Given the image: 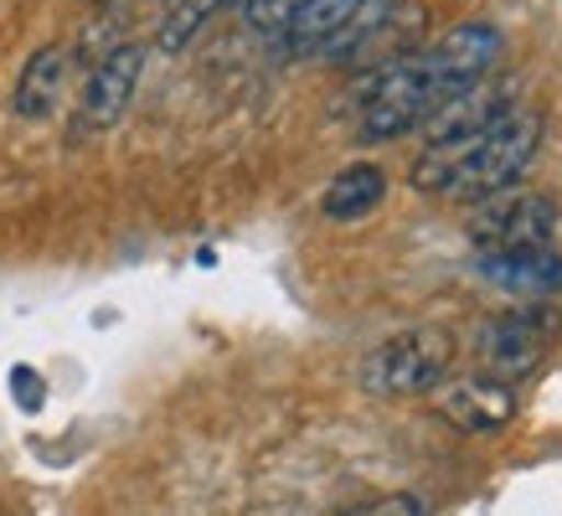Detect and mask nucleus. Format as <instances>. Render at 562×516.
<instances>
[{"label": "nucleus", "mask_w": 562, "mask_h": 516, "mask_svg": "<svg viewBox=\"0 0 562 516\" xmlns=\"http://www.w3.org/2000/svg\"><path fill=\"white\" fill-rule=\"evenodd\" d=\"M537 139H542V120H537L531 109H506V114L460 155L454 181H449L443 197H449V202H485L495 191L516 187V176L527 171L531 155H537Z\"/></svg>", "instance_id": "2"}, {"label": "nucleus", "mask_w": 562, "mask_h": 516, "mask_svg": "<svg viewBox=\"0 0 562 516\" xmlns=\"http://www.w3.org/2000/svg\"><path fill=\"white\" fill-rule=\"evenodd\" d=\"M558 326H562V315L552 300H531V305L501 310L491 321H480V330H475L480 372H491V378L516 388V382L531 378L547 361V351L558 341Z\"/></svg>", "instance_id": "4"}, {"label": "nucleus", "mask_w": 562, "mask_h": 516, "mask_svg": "<svg viewBox=\"0 0 562 516\" xmlns=\"http://www.w3.org/2000/svg\"><path fill=\"white\" fill-rule=\"evenodd\" d=\"M243 5V21L258 26V32H284V21L305 5V0H238Z\"/></svg>", "instance_id": "15"}, {"label": "nucleus", "mask_w": 562, "mask_h": 516, "mask_svg": "<svg viewBox=\"0 0 562 516\" xmlns=\"http://www.w3.org/2000/svg\"><path fill=\"white\" fill-rule=\"evenodd\" d=\"M434 408L460 434H501L516 418V388L491 372H464V378H443L434 388Z\"/></svg>", "instance_id": "6"}, {"label": "nucleus", "mask_w": 562, "mask_h": 516, "mask_svg": "<svg viewBox=\"0 0 562 516\" xmlns=\"http://www.w3.org/2000/svg\"><path fill=\"white\" fill-rule=\"evenodd\" d=\"M449 99L439 83H434V72L424 68V57L408 52V57H392L382 68L367 78L361 88V139L376 145V139H397L408 135V130H424V120Z\"/></svg>", "instance_id": "3"}, {"label": "nucleus", "mask_w": 562, "mask_h": 516, "mask_svg": "<svg viewBox=\"0 0 562 516\" xmlns=\"http://www.w3.org/2000/svg\"><path fill=\"white\" fill-rule=\"evenodd\" d=\"M382 197H387V171L372 166V160H361V166H346V171L325 187L321 212L330 223H357L372 206H382Z\"/></svg>", "instance_id": "11"}, {"label": "nucleus", "mask_w": 562, "mask_h": 516, "mask_svg": "<svg viewBox=\"0 0 562 516\" xmlns=\"http://www.w3.org/2000/svg\"><path fill=\"white\" fill-rule=\"evenodd\" d=\"M501 52H506V42H501V32H495L491 21H460V26H449L418 57H424V68L434 72V83L443 93H460L470 83H485V72L495 68Z\"/></svg>", "instance_id": "7"}, {"label": "nucleus", "mask_w": 562, "mask_h": 516, "mask_svg": "<svg viewBox=\"0 0 562 516\" xmlns=\"http://www.w3.org/2000/svg\"><path fill=\"white\" fill-rule=\"evenodd\" d=\"M558 238V202L547 191L506 187L475 202L470 217V243L480 254H512V248H547Z\"/></svg>", "instance_id": "5"}, {"label": "nucleus", "mask_w": 562, "mask_h": 516, "mask_svg": "<svg viewBox=\"0 0 562 516\" xmlns=\"http://www.w3.org/2000/svg\"><path fill=\"white\" fill-rule=\"evenodd\" d=\"M454 330L449 326H413L376 341L357 361V382L376 397H424L454 372Z\"/></svg>", "instance_id": "1"}, {"label": "nucleus", "mask_w": 562, "mask_h": 516, "mask_svg": "<svg viewBox=\"0 0 562 516\" xmlns=\"http://www.w3.org/2000/svg\"><path fill=\"white\" fill-rule=\"evenodd\" d=\"M367 0H305L290 21H284V47L290 52H315L325 36L346 26V21L357 16Z\"/></svg>", "instance_id": "13"}, {"label": "nucleus", "mask_w": 562, "mask_h": 516, "mask_svg": "<svg viewBox=\"0 0 562 516\" xmlns=\"http://www.w3.org/2000/svg\"><path fill=\"white\" fill-rule=\"evenodd\" d=\"M120 47V32H114V21H93L83 36H78V52H83V63H103L109 52Z\"/></svg>", "instance_id": "17"}, {"label": "nucleus", "mask_w": 562, "mask_h": 516, "mask_svg": "<svg viewBox=\"0 0 562 516\" xmlns=\"http://www.w3.org/2000/svg\"><path fill=\"white\" fill-rule=\"evenodd\" d=\"M475 269L485 284L516 300H552L562 290V254L558 243L547 248H512V254H480Z\"/></svg>", "instance_id": "9"}, {"label": "nucleus", "mask_w": 562, "mask_h": 516, "mask_svg": "<svg viewBox=\"0 0 562 516\" xmlns=\"http://www.w3.org/2000/svg\"><path fill=\"white\" fill-rule=\"evenodd\" d=\"M506 109H516L512 103V88L501 83H470L460 88V93H449V99L434 109L424 120V135L428 145H454V139H480L485 130H491Z\"/></svg>", "instance_id": "10"}, {"label": "nucleus", "mask_w": 562, "mask_h": 516, "mask_svg": "<svg viewBox=\"0 0 562 516\" xmlns=\"http://www.w3.org/2000/svg\"><path fill=\"white\" fill-rule=\"evenodd\" d=\"M139 72H145V47H135V42H120L103 63H93L83 88V109H78V130L120 124V114L130 109V99L139 88Z\"/></svg>", "instance_id": "8"}, {"label": "nucleus", "mask_w": 562, "mask_h": 516, "mask_svg": "<svg viewBox=\"0 0 562 516\" xmlns=\"http://www.w3.org/2000/svg\"><path fill=\"white\" fill-rule=\"evenodd\" d=\"M346 516H428L424 496H413V491H397V496H376L367 506H351Z\"/></svg>", "instance_id": "16"}, {"label": "nucleus", "mask_w": 562, "mask_h": 516, "mask_svg": "<svg viewBox=\"0 0 562 516\" xmlns=\"http://www.w3.org/2000/svg\"><path fill=\"white\" fill-rule=\"evenodd\" d=\"M217 5H227V0H176L166 11V21H160V32H155V52H181L212 21Z\"/></svg>", "instance_id": "14"}, {"label": "nucleus", "mask_w": 562, "mask_h": 516, "mask_svg": "<svg viewBox=\"0 0 562 516\" xmlns=\"http://www.w3.org/2000/svg\"><path fill=\"white\" fill-rule=\"evenodd\" d=\"M93 5H109V0H93Z\"/></svg>", "instance_id": "18"}, {"label": "nucleus", "mask_w": 562, "mask_h": 516, "mask_svg": "<svg viewBox=\"0 0 562 516\" xmlns=\"http://www.w3.org/2000/svg\"><path fill=\"white\" fill-rule=\"evenodd\" d=\"M68 83V47H36L32 63L21 68V83H16V114L21 120H47L57 109V93Z\"/></svg>", "instance_id": "12"}]
</instances>
